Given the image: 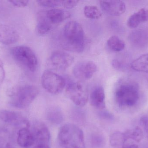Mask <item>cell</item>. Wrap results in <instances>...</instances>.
<instances>
[{"mask_svg": "<svg viewBox=\"0 0 148 148\" xmlns=\"http://www.w3.org/2000/svg\"><path fill=\"white\" fill-rule=\"evenodd\" d=\"M37 30L40 34L45 35L53 28L52 23L47 17L46 11H41L37 14Z\"/></svg>", "mask_w": 148, "mask_h": 148, "instance_id": "cell-18", "label": "cell"}, {"mask_svg": "<svg viewBox=\"0 0 148 148\" xmlns=\"http://www.w3.org/2000/svg\"><path fill=\"white\" fill-rule=\"evenodd\" d=\"M19 35L14 28L8 25H0V42L5 45L13 44L18 41Z\"/></svg>", "mask_w": 148, "mask_h": 148, "instance_id": "cell-11", "label": "cell"}, {"mask_svg": "<svg viewBox=\"0 0 148 148\" xmlns=\"http://www.w3.org/2000/svg\"><path fill=\"white\" fill-rule=\"evenodd\" d=\"M100 3L102 9L113 16L121 15L126 11V4L123 1H101Z\"/></svg>", "mask_w": 148, "mask_h": 148, "instance_id": "cell-10", "label": "cell"}, {"mask_svg": "<svg viewBox=\"0 0 148 148\" xmlns=\"http://www.w3.org/2000/svg\"><path fill=\"white\" fill-rule=\"evenodd\" d=\"M47 118L48 120L53 124H60L63 120V114L60 109L52 108L48 112Z\"/></svg>", "mask_w": 148, "mask_h": 148, "instance_id": "cell-22", "label": "cell"}, {"mask_svg": "<svg viewBox=\"0 0 148 148\" xmlns=\"http://www.w3.org/2000/svg\"><path fill=\"white\" fill-rule=\"evenodd\" d=\"M37 145H48L50 139V134L47 126L41 123H36L32 132Z\"/></svg>", "mask_w": 148, "mask_h": 148, "instance_id": "cell-12", "label": "cell"}, {"mask_svg": "<svg viewBox=\"0 0 148 148\" xmlns=\"http://www.w3.org/2000/svg\"><path fill=\"white\" fill-rule=\"evenodd\" d=\"M84 14L86 17L91 19H98L102 16V13L98 8L91 5L85 6Z\"/></svg>", "mask_w": 148, "mask_h": 148, "instance_id": "cell-25", "label": "cell"}, {"mask_svg": "<svg viewBox=\"0 0 148 148\" xmlns=\"http://www.w3.org/2000/svg\"><path fill=\"white\" fill-rule=\"evenodd\" d=\"M107 45L112 51L120 52L124 49L125 43L116 36H113L109 38L107 41Z\"/></svg>", "mask_w": 148, "mask_h": 148, "instance_id": "cell-21", "label": "cell"}, {"mask_svg": "<svg viewBox=\"0 0 148 148\" xmlns=\"http://www.w3.org/2000/svg\"><path fill=\"white\" fill-rule=\"evenodd\" d=\"M112 65L116 69L118 70H122L123 69V64L118 60H113L112 62Z\"/></svg>", "mask_w": 148, "mask_h": 148, "instance_id": "cell-32", "label": "cell"}, {"mask_svg": "<svg viewBox=\"0 0 148 148\" xmlns=\"http://www.w3.org/2000/svg\"><path fill=\"white\" fill-rule=\"evenodd\" d=\"M14 6L18 8H23L28 4V1H9Z\"/></svg>", "mask_w": 148, "mask_h": 148, "instance_id": "cell-30", "label": "cell"}, {"mask_svg": "<svg viewBox=\"0 0 148 148\" xmlns=\"http://www.w3.org/2000/svg\"><path fill=\"white\" fill-rule=\"evenodd\" d=\"M62 46L68 51L82 53L85 47L83 29L80 23L75 21L68 23L63 29Z\"/></svg>", "mask_w": 148, "mask_h": 148, "instance_id": "cell-1", "label": "cell"}, {"mask_svg": "<svg viewBox=\"0 0 148 148\" xmlns=\"http://www.w3.org/2000/svg\"><path fill=\"white\" fill-rule=\"evenodd\" d=\"M130 42L137 47H142L148 43V31L137 30L132 32L130 36Z\"/></svg>", "mask_w": 148, "mask_h": 148, "instance_id": "cell-19", "label": "cell"}, {"mask_svg": "<svg viewBox=\"0 0 148 148\" xmlns=\"http://www.w3.org/2000/svg\"><path fill=\"white\" fill-rule=\"evenodd\" d=\"M47 17L53 24H57L69 18L71 14L62 9L53 8L46 11Z\"/></svg>", "mask_w": 148, "mask_h": 148, "instance_id": "cell-17", "label": "cell"}, {"mask_svg": "<svg viewBox=\"0 0 148 148\" xmlns=\"http://www.w3.org/2000/svg\"><path fill=\"white\" fill-rule=\"evenodd\" d=\"M66 93L70 100L77 106L83 107L88 100V93L87 88L80 82L69 83Z\"/></svg>", "mask_w": 148, "mask_h": 148, "instance_id": "cell-7", "label": "cell"}, {"mask_svg": "<svg viewBox=\"0 0 148 148\" xmlns=\"http://www.w3.org/2000/svg\"><path fill=\"white\" fill-rule=\"evenodd\" d=\"M7 135L4 131H0V148H13L14 147L8 141Z\"/></svg>", "mask_w": 148, "mask_h": 148, "instance_id": "cell-28", "label": "cell"}, {"mask_svg": "<svg viewBox=\"0 0 148 148\" xmlns=\"http://www.w3.org/2000/svg\"><path fill=\"white\" fill-rule=\"evenodd\" d=\"M74 58L69 53L61 51L54 52L50 56L49 62L54 68L65 70L73 63Z\"/></svg>", "mask_w": 148, "mask_h": 148, "instance_id": "cell-9", "label": "cell"}, {"mask_svg": "<svg viewBox=\"0 0 148 148\" xmlns=\"http://www.w3.org/2000/svg\"><path fill=\"white\" fill-rule=\"evenodd\" d=\"M131 67L138 72L148 73V54H144L136 58L132 62Z\"/></svg>", "mask_w": 148, "mask_h": 148, "instance_id": "cell-20", "label": "cell"}, {"mask_svg": "<svg viewBox=\"0 0 148 148\" xmlns=\"http://www.w3.org/2000/svg\"><path fill=\"white\" fill-rule=\"evenodd\" d=\"M97 70L96 64L91 61H82L77 63L73 68L74 76L78 80H89Z\"/></svg>", "mask_w": 148, "mask_h": 148, "instance_id": "cell-8", "label": "cell"}, {"mask_svg": "<svg viewBox=\"0 0 148 148\" xmlns=\"http://www.w3.org/2000/svg\"><path fill=\"white\" fill-rule=\"evenodd\" d=\"M127 140L124 133L116 132L112 134L110 138V145L113 147L123 146Z\"/></svg>", "mask_w": 148, "mask_h": 148, "instance_id": "cell-24", "label": "cell"}, {"mask_svg": "<svg viewBox=\"0 0 148 148\" xmlns=\"http://www.w3.org/2000/svg\"><path fill=\"white\" fill-rule=\"evenodd\" d=\"M37 3L40 6L47 8H55L62 4V1H38Z\"/></svg>", "mask_w": 148, "mask_h": 148, "instance_id": "cell-27", "label": "cell"}, {"mask_svg": "<svg viewBox=\"0 0 148 148\" xmlns=\"http://www.w3.org/2000/svg\"><path fill=\"white\" fill-rule=\"evenodd\" d=\"M127 140L131 139L137 142H139L143 138V133L139 127L133 129H128L124 133Z\"/></svg>", "mask_w": 148, "mask_h": 148, "instance_id": "cell-23", "label": "cell"}, {"mask_svg": "<svg viewBox=\"0 0 148 148\" xmlns=\"http://www.w3.org/2000/svg\"><path fill=\"white\" fill-rule=\"evenodd\" d=\"M140 97L138 84L133 82H125L120 84L115 92V98L121 107H132L135 105Z\"/></svg>", "mask_w": 148, "mask_h": 148, "instance_id": "cell-4", "label": "cell"}, {"mask_svg": "<svg viewBox=\"0 0 148 148\" xmlns=\"http://www.w3.org/2000/svg\"><path fill=\"white\" fill-rule=\"evenodd\" d=\"M79 1H73V0H69V1H62V5L68 9H71L75 7L77 5Z\"/></svg>", "mask_w": 148, "mask_h": 148, "instance_id": "cell-29", "label": "cell"}, {"mask_svg": "<svg viewBox=\"0 0 148 148\" xmlns=\"http://www.w3.org/2000/svg\"><path fill=\"white\" fill-rule=\"evenodd\" d=\"M38 88L34 85H26L14 87L8 90L11 98L10 103L17 108L24 109L29 106L39 94Z\"/></svg>", "mask_w": 148, "mask_h": 148, "instance_id": "cell-2", "label": "cell"}, {"mask_svg": "<svg viewBox=\"0 0 148 148\" xmlns=\"http://www.w3.org/2000/svg\"><path fill=\"white\" fill-rule=\"evenodd\" d=\"M147 133H148V132H147Z\"/></svg>", "mask_w": 148, "mask_h": 148, "instance_id": "cell-35", "label": "cell"}, {"mask_svg": "<svg viewBox=\"0 0 148 148\" xmlns=\"http://www.w3.org/2000/svg\"><path fill=\"white\" fill-rule=\"evenodd\" d=\"M147 21H148V9L143 8L130 17L127 24L130 28H135L141 23Z\"/></svg>", "mask_w": 148, "mask_h": 148, "instance_id": "cell-16", "label": "cell"}, {"mask_svg": "<svg viewBox=\"0 0 148 148\" xmlns=\"http://www.w3.org/2000/svg\"><path fill=\"white\" fill-rule=\"evenodd\" d=\"M105 96L104 89L101 86L96 87L90 96V103L94 107L103 109L105 108Z\"/></svg>", "mask_w": 148, "mask_h": 148, "instance_id": "cell-14", "label": "cell"}, {"mask_svg": "<svg viewBox=\"0 0 148 148\" xmlns=\"http://www.w3.org/2000/svg\"><path fill=\"white\" fill-rule=\"evenodd\" d=\"M58 140L64 148H85L83 132L74 124L62 126L59 130Z\"/></svg>", "mask_w": 148, "mask_h": 148, "instance_id": "cell-3", "label": "cell"}, {"mask_svg": "<svg viewBox=\"0 0 148 148\" xmlns=\"http://www.w3.org/2000/svg\"><path fill=\"white\" fill-rule=\"evenodd\" d=\"M91 144L95 148H100L104 145L103 137L100 135H95L91 138Z\"/></svg>", "mask_w": 148, "mask_h": 148, "instance_id": "cell-26", "label": "cell"}, {"mask_svg": "<svg viewBox=\"0 0 148 148\" xmlns=\"http://www.w3.org/2000/svg\"><path fill=\"white\" fill-rule=\"evenodd\" d=\"M16 140L18 145L23 148L30 147L35 142L33 133L27 127H22L19 129Z\"/></svg>", "mask_w": 148, "mask_h": 148, "instance_id": "cell-13", "label": "cell"}, {"mask_svg": "<svg viewBox=\"0 0 148 148\" xmlns=\"http://www.w3.org/2000/svg\"><path fill=\"white\" fill-rule=\"evenodd\" d=\"M12 56L15 61L27 70L34 72L38 67V60L34 52L27 46H17L12 49Z\"/></svg>", "mask_w": 148, "mask_h": 148, "instance_id": "cell-5", "label": "cell"}, {"mask_svg": "<svg viewBox=\"0 0 148 148\" xmlns=\"http://www.w3.org/2000/svg\"><path fill=\"white\" fill-rule=\"evenodd\" d=\"M34 148H50L48 145H44V144H40L36 145Z\"/></svg>", "mask_w": 148, "mask_h": 148, "instance_id": "cell-34", "label": "cell"}, {"mask_svg": "<svg viewBox=\"0 0 148 148\" xmlns=\"http://www.w3.org/2000/svg\"><path fill=\"white\" fill-rule=\"evenodd\" d=\"M0 119L3 122L14 126L27 123V121L20 113L8 110L0 111Z\"/></svg>", "mask_w": 148, "mask_h": 148, "instance_id": "cell-15", "label": "cell"}, {"mask_svg": "<svg viewBox=\"0 0 148 148\" xmlns=\"http://www.w3.org/2000/svg\"><path fill=\"white\" fill-rule=\"evenodd\" d=\"M123 148H139L138 146L135 144H127L125 143L122 146Z\"/></svg>", "mask_w": 148, "mask_h": 148, "instance_id": "cell-33", "label": "cell"}, {"mask_svg": "<svg viewBox=\"0 0 148 148\" xmlns=\"http://www.w3.org/2000/svg\"><path fill=\"white\" fill-rule=\"evenodd\" d=\"M41 83L42 87L47 91L54 94L61 93L66 85V81L63 77L49 70L43 72Z\"/></svg>", "mask_w": 148, "mask_h": 148, "instance_id": "cell-6", "label": "cell"}, {"mask_svg": "<svg viewBox=\"0 0 148 148\" xmlns=\"http://www.w3.org/2000/svg\"><path fill=\"white\" fill-rule=\"evenodd\" d=\"M5 76V72L3 68V63L0 60V85L2 84Z\"/></svg>", "mask_w": 148, "mask_h": 148, "instance_id": "cell-31", "label": "cell"}]
</instances>
